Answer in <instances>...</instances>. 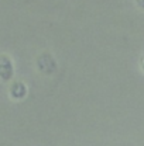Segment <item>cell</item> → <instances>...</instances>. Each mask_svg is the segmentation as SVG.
Segmentation results:
<instances>
[{
	"label": "cell",
	"instance_id": "6da1fadb",
	"mask_svg": "<svg viewBox=\"0 0 144 146\" xmlns=\"http://www.w3.org/2000/svg\"><path fill=\"white\" fill-rule=\"evenodd\" d=\"M36 66L38 72L45 76H52L58 69V63L50 52H41L38 55L36 59Z\"/></svg>",
	"mask_w": 144,
	"mask_h": 146
},
{
	"label": "cell",
	"instance_id": "277c9868",
	"mask_svg": "<svg viewBox=\"0 0 144 146\" xmlns=\"http://www.w3.org/2000/svg\"><path fill=\"white\" fill-rule=\"evenodd\" d=\"M134 1H136V4H137L140 9H143L144 10V0H134Z\"/></svg>",
	"mask_w": 144,
	"mask_h": 146
},
{
	"label": "cell",
	"instance_id": "7a4b0ae2",
	"mask_svg": "<svg viewBox=\"0 0 144 146\" xmlns=\"http://www.w3.org/2000/svg\"><path fill=\"white\" fill-rule=\"evenodd\" d=\"M14 76V65L9 55L0 54V80L10 82Z\"/></svg>",
	"mask_w": 144,
	"mask_h": 146
},
{
	"label": "cell",
	"instance_id": "3957f363",
	"mask_svg": "<svg viewBox=\"0 0 144 146\" xmlns=\"http://www.w3.org/2000/svg\"><path fill=\"white\" fill-rule=\"evenodd\" d=\"M9 93H10V97L13 100H23L26 96H27V86L23 83V82H13L10 89H9Z\"/></svg>",
	"mask_w": 144,
	"mask_h": 146
}]
</instances>
